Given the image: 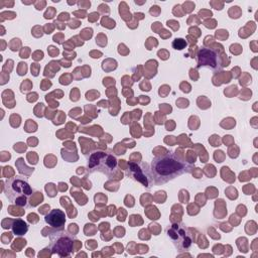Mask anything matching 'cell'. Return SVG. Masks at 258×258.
Here are the masks:
<instances>
[{
	"label": "cell",
	"mask_w": 258,
	"mask_h": 258,
	"mask_svg": "<svg viewBox=\"0 0 258 258\" xmlns=\"http://www.w3.org/2000/svg\"><path fill=\"white\" fill-rule=\"evenodd\" d=\"M192 169L191 164L172 152L154 157L150 164L152 179L157 185L166 183L184 173H190Z\"/></svg>",
	"instance_id": "obj_1"
},
{
	"label": "cell",
	"mask_w": 258,
	"mask_h": 258,
	"mask_svg": "<svg viewBox=\"0 0 258 258\" xmlns=\"http://www.w3.org/2000/svg\"><path fill=\"white\" fill-rule=\"evenodd\" d=\"M3 190L11 203L23 208L30 206L29 202L33 189L29 185L27 178L20 175L8 178L4 182Z\"/></svg>",
	"instance_id": "obj_2"
},
{
	"label": "cell",
	"mask_w": 258,
	"mask_h": 258,
	"mask_svg": "<svg viewBox=\"0 0 258 258\" xmlns=\"http://www.w3.org/2000/svg\"><path fill=\"white\" fill-rule=\"evenodd\" d=\"M118 167V160L111 149L98 150L93 152L88 161V168L90 171H99L108 175L109 177L115 173Z\"/></svg>",
	"instance_id": "obj_3"
},
{
	"label": "cell",
	"mask_w": 258,
	"mask_h": 258,
	"mask_svg": "<svg viewBox=\"0 0 258 258\" xmlns=\"http://www.w3.org/2000/svg\"><path fill=\"white\" fill-rule=\"evenodd\" d=\"M75 237L63 230H55L49 235V248L52 254L59 257H68L73 251V243Z\"/></svg>",
	"instance_id": "obj_4"
},
{
	"label": "cell",
	"mask_w": 258,
	"mask_h": 258,
	"mask_svg": "<svg viewBox=\"0 0 258 258\" xmlns=\"http://www.w3.org/2000/svg\"><path fill=\"white\" fill-rule=\"evenodd\" d=\"M168 237L179 251H188L194 243L192 230L183 224H172L166 230Z\"/></svg>",
	"instance_id": "obj_5"
},
{
	"label": "cell",
	"mask_w": 258,
	"mask_h": 258,
	"mask_svg": "<svg viewBox=\"0 0 258 258\" xmlns=\"http://www.w3.org/2000/svg\"><path fill=\"white\" fill-rule=\"evenodd\" d=\"M126 172L133 179L140 181L146 187H150L151 184L154 183L152 179V174L150 171V166L146 163L129 162V168L127 169Z\"/></svg>",
	"instance_id": "obj_6"
},
{
	"label": "cell",
	"mask_w": 258,
	"mask_h": 258,
	"mask_svg": "<svg viewBox=\"0 0 258 258\" xmlns=\"http://www.w3.org/2000/svg\"><path fill=\"white\" fill-rule=\"evenodd\" d=\"M201 67H207L212 71L217 72L223 68V64L219 61L218 54L215 50L202 47L198 52V68Z\"/></svg>",
	"instance_id": "obj_7"
},
{
	"label": "cell",
	"mask_w": 258,
	"mask_h": 258,
	"mask_svg": "<svg viewBox=\"0 0 258 258\" xmlns=\"http://www.w3.org/2000/svg\"><path fill=\"white\" fill-rule=\"evenodd\" d=\"M45 223L55 230H63L66 224V215L59 209H53L46 214Z\"/></svg>",
	"instance_id": "obj_8"
},
{
	"label": "cell",
	"mask_w": 258,
	"mask_h": 258,
	"mask_svg": "<svg viewBox=\"0 0 258 258\" xmlns=\"http://www.w3.org/2000/svg\"><path fill=\"white\" fill-rule=\"evenodd\" d=\"M10 227L12 233L16 236H23L28 231V225L22 219H13Z\"/></svg>",
	"instance_id": "obj_9"
},
{
	"label": "cell",
	"mask_w": 258,
	"mask_h": 258,
	"mask_svg": "<svg viewBox=\"0 0 258 258\" xmlns=\"http://www.w3.org/2000/svg\"><path fill=\"white\" fill-rule=\"evenodd\" d=\"M185 46H186V41L182 38H175L172 42V47L174 49L180 50V49H183Z\"/></svg>",
	"instance_id": "obj_10"
}]
</instances>
